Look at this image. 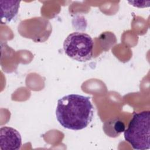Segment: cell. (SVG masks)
<instances>
[{
    "label": "cell",
    "instance_id": "6da1fadb",
    "mask_svg": "<svg viewBox=\"0 0 150 150\" xmlns=\"http://www.w3.org/2000/svg\"><path fill=\"white\" fill-rule=\"evenodd\" d=\"M93 105L89 97L71 94L57 101L56 116L64 128L81 130L86 128L93 117Z\"/></svg>",
    "mask_w": 150,
    "mask_h": 150
},
{
    "label": "cell",
    "instance_id": "7a4b0ae2",
    "mask_svg": "<svg viewBox=\"0 0 150 150\" xmlns=\"http://www.w3.org/2000/svg\"><path fill=\"white\" fill-rule=\"evenodd\" d=\"M150 111H143L135 113L130 120L124 136L133 149L145 150L150 148Z\"/></svg>",
    "mask_w": 150,
    "mask_h": 150
},
{
    "label": "cell",
    "instance_id": "5b68a950",
    "mask_svg": "<svg viewBox=\"0 0 150 150\" xmlns=\"http://www.w3.org/2000/svg\"><path fill=\"white\" fill-rule=\"evenodd\" d=\"M1 22L7 23L13 20L17 15L19 8V1H0Z\"/></svg>",
    "mask_w": 150,
    "mask_h": 150
},
{
    "label": "cell",
    "instance_id": "3957f363",
    "mask_svg": "<svg viewBox=\"0 0 150 150\" xmlns=\"http://www.w3.org/2000/svg\"><path fill=\"white\" fill-rule=\"evenodd\" d=\"M94 42L87 33L74 32L69 34L63 43V50L67 56L80 62L91 59Z\"/></svg>",
    "mask_w": 150,
    "mask_h": 150
},
{
    "label": "cell",
    "instance_id": "277c9868",
    "mask_svg": "<svg viewBox=\"0 0 150 150\" xmlns=\"http://www.w3.org/2000/svg\"><path fill=\"white\" fill-rule=\"evenodd\" d=\"M22 146V138L19 132L10 127L0 129V148L2 150H18Z\"/></svg>",
    "mask_w": 150,
    "mask_h": 150
},
{
    "label": "cell",
    "instance_id": "8992f818",
    "mask_svg": "<svg viewBox=\"0 0 150 150\" xmlns=\"http://www.w3.org/2000/svg\"><path fill=\"white\" fill-rule=\"evenodd\" d=\"M105 133L110 137H117L125 130V125L119 119H112L107 121L103 125Z\"/></svg>",
    "mask_w": 150,
    "mask_h": 150
}]
</instances>
